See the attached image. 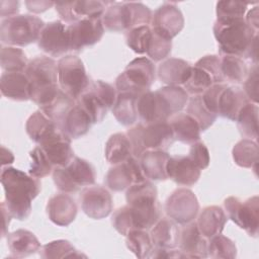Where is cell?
Instances as JSON below:
<instances>
[{
  "label": "cell",
  "mask_w": 259,
  "mask_h": 259,
  "mask_svg": "<svg viewBox=\"0 0 259 259\" xmlns=\"http://www.w3.org/2000/svg\"><path fill=\"white\" fill-rule=\"evenodd\" d=\"M1 184L5 192L3 202L8 212L18 221L26 220L31 212V201L41 189L38 178L7 166L1 170Z\"/></svg>",
  "instance_id": "6da1fadb"
},
{
  "label": "cell",
  "mask_w": 259,
  "mask_h": 259,
  "mask_svg": "<svg viewBox=\"0 0 259 259\" xmlns=\"http://www.w3.org/2000/svg\"><path fill=\"white\" fill-rule=\"evenodd\" d=\"M127 205L131 207L137 229L149 230L161 218L156 186L146 180L130 186L125 192Z\"/></svg>",
  "instance_id": "7a4b0ae2"
},
{
  "label": "cell",
  "mask_w": 259,
  "mask_h": 259,
  "mask_svg": "<svg viewBox=\"0 0 259 259\" xmlns=\"http://www.w3.org/2000/svg\"><path fill=\"white\" fill-rule=\"evenodd\" d=\"M220 56L231 55L245 59L252 39L258 32L248 26L244 18L215 20L212 27Z\"/></svg>",
  "instance_id": "3957f363"
},
{
  "label": "cell",
  "mask_w": 259,
  "mask_h": 259,
  "mask_svg": "<svg viewBox=\"0 0 259 259\" xmlns=\"http://www.w3.org/2000/svg\"><path fill=\"white\" fill-rule=\"evenodd\" d=\"M151 9L142 2H110L101 19L105 29L112 32H123L152 21Z\"/></svg>",
  "instance_id": "277c9868"
},
{
  "label": "cell",
  "mask_w": 259,
  "mask_h": 259,
  "mask_svg": "<svg viewBox=\"0 0 259 259\" xmlns=\"http://www.w3.org/2000/svg\"><path fill=\"white\" fill-rule=\"evenodd\" d=\"M132 147L133 156L140 158L148 150L167 151L175 141L168 121L150 124L138 123L126 133Z\"/></svg>",
  "instance_id": "5b68a950"
},
{
  "label": "cell",
  "mask_w": 259,
  "mask_h": 259,
  "mask_svg": "<svg viewBox=\"0 0 259 259\" xmlns=\"http://www.w3.org/2000/svg\"><path fill=\"white\" fill-rule=\"evenodd\" d=\"M45 22L32 14H18L4 18L0 23L2 46L26 47L37 41Z\"/></svg>",
  "instance_id": "8992f818"
},
{
  "label": "cell",
  "mask_w": 259,
  "mask_h": 259,
  "mask_svg": "<svg viewBox=\"0 0 259 259\" xmlns=\"http://www.w3.org/2000/svg\"><path fill=\"white\" fill-rule=\"evenodd\" d=\"M155 79L154 63L146 57H141L130 62L124 71L117 76L115 88L117 92H130L139 96L150 90Z\"/></svg>",
  "instance_id": "52a82bcc"
},
{
  "label": "cell",
  "mask_w": 259,
  "mask_h": 259,
  "mask_svg": "<svg viewBox=\"0 0 259 259\" xmlns=\"http://www.w3.org/2000/svg\"><path fill=\"white\" fill-rule=\"evenodd\" d=\"M96 172L91 163L80 157H74L64 167H55L53 180L56 187L64 193L78 191L83 186L95 183Z\"/></svg>",
  "instance_id": "ba28073f"
},
{
  "label": "cell",
  "mask_w": 259,
  "mask_h": 259,
  "mask_svg": "<svg viewBox=\"0 0 259 259\" xmlns=\"http://www.w3.org/2000/svg\"><path fill=\"white\" fill-rule=\"evenodd\" d=\"M90 83L84 64L79 57L67 55L58 61V84L70 98L76 101Z\"/></svg>",
  "instance_id": "9c48e42d"
},
{
  "label": "cell",
  "mask_w": 259,
  "mask_h": 259,
  "mask_svg": "<svg viewBox=\"0 0 259 259\" xmlns=\"http://www.w3.org/2000/svg\"><path fill=\"white\" fill-rule=\"evenodd\" d=\"M224 207L228 219L245 230L249 236L257 238L259 227V198L257 195L245 201L235 196H229L224 201Z\"/></svg>",
  "instance_id": "30bf717a"
},
{
  "label": "cell",
  "mask_w": 259,
  "mask_h": 259,
  "mask_svg": "<svg viewBox=\"0 0 259 259\" xmlns=\"http://www.w3.org/2000/svg\"><path fill=\"white\" fill-rule=\"evenodd\" d=\"M165 211L177 225H185L195 220L199 202L194 192L188 188H177L167 198Z\"/></svg>",
  "instance_id": "8fae6325"
},
{
  "label": "cell",
  "mask_w": 259,
  "mask_h": 259,
  "mask_svg": "<svg viewBox=\"0 0 259 259\" xmlns=\"http://www.w3.org/2000/svg\"><path fill=\"white\" fill-rule=\"evenodd\" d=\"M148 180L140 159L132 156L126 161L113 165L105 175V184L112 191H122L136 183Z\"/></svg>",
  "instance_id": "7c38bea8"
},
{
  "label": "cell",
  "mask_w": 259,
  "mask_h": 259,
  "mask_svg": "<svg viewBox=\"0 0 259 259\" xmlns=\"http://www.w3.org/2000/svg\"><path fill=\"white\" fill-rule=\"evenodd\" d=\"M138 118L142 124L168 121L174 115L164 95L158 90L146 91L137 98Z\"/></svg>",
  "instance_id": "4fadbf2b"
},
{
  "label": "cell",
  "mask_w": 259,
  "mask_h": 259,
  "mask_svg": "<svg viewBox=\"0 0 259 259\" xmlns=\"http://www.w3.org/2000/svg\"><path fill=\"white\" fill-rule=\"evenodd\" d=\"M70 51L80 52L85 47H90L98 42L104 33V26L101 17L83 18L68 27Z\"/></svg>",
  "instance_id": "5bb4252c"
},
{
  "label": "cell",
  "mask_w": 259,
  "mask_h": 259,
  "mask_svg": "<svg viewBox=\"0 0 259 259\" xmlns=\"http://www.w3.org/2000/svg\"><path fill=\"white\" fill-rule=\"evenodd\" d=\"M184 27V17L175 3L165 2L153 13L151 28L165 38L175 37Z\"/></svg>",
  "instance_id": "9a60e30c"
},
{
  "label": "cell",
  "mask_w": 259,
  "mask_h": 259,
  "mask_svg": "<svg viewBox=\"0 0 259 259\" xmlns=\"http://www.w3.org/2000/svg\"><path fill=\"white\" fill-rule=\"evenodd\" d=\"M67 27L60 20L46 23L37 39L38 48L51 57H64L70 51Z\"/></svg>",
  "instance_id": "2e32d148"
},
{
  "label": "cell",
  "mask_w": 259,
  "mask_h": 259,
  "mask_svg": "<svg viewBox=\"0 0 259 259\" xmlns=\"http://www.w3.org/2000/svg\"><path fill=\"white\" fill-rule=\"evenodd\" d=\"M81 208L83 212L94 220L108 217L113 208L112 197L109 191L101 186H87L80 194Z\"/></svg>",
  "instance_id": "e0dca14e"
},
{
  "label": "cell",
  "mask_w": 259,
  "mask_h": 259,
  "mask_svg": "<svg viewBox=\"0 0 259 259\" xmlns=\"http://www.w3.org/2000/svg\"><path fill=\"white\" fill-rule=\"evenodd\" d=\"M110 2L104 1H73L57 2L55 7L61 19L68 24H72L83 18L102 17L107 5Z\"/></svg>",
  "instance_id": "ac0fdd59"
},
{
  "label": "cell",
  "mask_w": 259,
  "mask_h": 259,
  "mask_svg": "<svg viewBox=\"0 0 259 259\" xmlns=\"http://www.w3.org/2000/svg\"><path fill=\"white\" fill-rule=\"evenodd\" d=\"M31 87V92L58 84V62L54 59L40 56L28 62L24 71Z\"/></svg>",
  "instance_id": "d6986e66"
},
{
  "label": "cell",
  "mask_w": 259,
  "mask_h": 259,
  "mask_svg": "<svg viewBox=\"0 0 259 259\" xmlns=\"http://www.w3.org/2000/svg\"><path fill=\"white\" fill-rule=\"evenodd\" d=\"M207 239L200 233L195 221L182 225L179 230L178 248L185 258H206Z\"/></svg>",
  "instance_id": "ffe728a7"
},
{
  "label": "cell",
  "mask_w": 259,
  "mask_h": 259,
  "mask_svg": "<svg viewBox=\"0 0 259 259\" xmlns=\"http://www.w3.org/2000/svg\"><path fill=\"white\" fill-rule=\"evenodd\" d=\"M71 141L70 138L59 130L38 146L44 150L54 167H64L75 157Z\"/></svg>",
  "instance_id": "44dd1931"
},
{
  "label": "cell",
  "mask_w": 259,
  "mask_h": 259,
  "mask_svg": "<svg viewBox=\"0 0 259 259\" xmlns=\"http://www.w3.org/2000/svg\"><path fill=\"white\" fill-rule=\"evenodd\" d=\"M200 171L188 156H170L167 162V177L178 185H194L200 177Z\"/></svg>",
  "instance_id": "7402d4cb"
},
{
  "label": "cell",
  "mask_w": 259,
  "mask_h": 259,
  "mask_svg": "<svg viewBox=\"0 0 259 259\" xmlns=\"http://www.w3.org/2000/svg\"><path fill=\"white\" fill-rule=\"evenodd\" d=\"M75 200L66 193L52 196L47 204V212L51 222L60 227H67L74 222L77 215Z\"/></svg>",
  "instance_id": "603a6c76"
},
{
  "label": "cell",
  "mask_w": 259,
  "mask_h": 259,
  "mask_svg": "<svg viewBox=\"0 0 259 259\" xmlns=\"http://www.w3.org/2000/svg\"><path fill=\"white\" fill-rule=\"evenodd\" d=\"M0 90L4 97L14 101L30 99V82L24 72H3L0 77Z\"/></svg>",
  "instance_id": "cb8c5ba5"
},
{
  "label": "cell",
  "mask_w": 259,
  "mask_h": 259,
  "mask_svg": "<svg viewBox=\"0 0 259 259\" xmlns=\"http://www.w3.org/2000/svg\"><path fill=\"white\" fill-rule=\"evenodd\" d=\"M92 124L93 123L87 113L80 105L75 103L57 125L68 138L73 140L86 135Z\"/></svg>",
  "instance_id": "d4e9b609"
},
{
  "label": "cell",
  "mask_w": 259,
  "mask_h": 259,
  "mask_svg": "<svg viewBox=\"0 0 259 259\" xmlns=\"http://www.w3.org/2000/svg\"><path fill=\"white\" fill-rule=\"evenodd\" d=\"M250 101L243 89L238 86H226L218 102V115L236 121L240 111Z\"/></svg>",
  "instance_id": "484cf974"
},
{
  "label": "cell",
  "mask_w": 259,
  "mask_h": 259,
  "mask_svg": "<svg viewBox=\"0 0 259 259\" xmlns=\"http://www.w3.org/2000/svg\"><path fill=\"white\" fill-rule=\"evenodd\" d=\"M192 66L185 60L169 58L163 61L157 70L159 80L167 86L183 85L188 79Z\"/></svg>",
  "instance_id": "4316f807"
},
{
  "label": "cell",
  "mask_w": 259,
  "mask_h": 259,
  "mask_svg": "<svg viewBox=\"0 0 259 259\" xmlns=\"http://www.w3.org/2000/svg\"><path fill=\"white\" fill-rule=\"evenodd\" d=\"M7 245L10 250V257L23 258L39 251L40 243L35 235L24 229H18L12 233H8Z\"/></svg>",
  "instance_id": "83f0119b"
},
{
  "label": "cell",
  "mask_w": 259,
  "mask_h": 259,
  "mask_svg": "<svg viewBox=\"0 0 259 259\" xmlns=\"http://www.w3.org/2000/svg\"><path fill=\"white\" fill-rule=\"evenodd\" d=\"M227 222L228 217L221 206L209 205L200 211L196 224L202 236L208 240L222 234Z\"/></svg>",
  "instance_id": "f1b7e54d"
},
{
  "label": "cell",
  "mask_w": 259,
  "mask_h": 259,
  "mask_svg": "<svg viewBox=\"0 0 259 259\" xmlns=\"http://www.w3.org/2000/svg\"><path fill=\"white\" fill-rule=\"evenodd\" d=\"M169 154L162 150H148L139 158L143 171L152 181H163L167 177V162Z\"/></svg>",
  "instance_id": "f546056e"
},
{
  "label": "cell",
  "mask_w": 259,
  "mask_h": 259,
  "mask_svg": "<svg viewBox=\"0 0 259 259\" xmlns=\"http://www.w3.org/2000/svg\"><path fill=\"white\" fill-rule=\"evenodd\" d=\"M168 122L172 128L175 140L184 144H193L199 141L200 127L186 112H178L172 115Z\"/></svg>",
  "instance_id": "4dcf8cb0"
},
{
  "label": "cell",
  "mask_w": 259,
  "mask_h": 259,
  "mask_svg": "<svg viewBox=\"0 0 259 259\" xmlns=\"http://www.w3.org/2000/svg\"><path fill=\"white\" fill-rule=\"evenodd\" d=\"M60 128L57 123L47 116L41 110L34 111L26 120L25 131L27 136L38 145L57 133Z\"/></svg>",
  "instance_id": "1f68e13d"
},
{
  "label": "cell",
  "mask_w": 259,
  "mask_h": 259,
  "mask_svg": "<svg viewBox=\"0 0 259 259\" xmlns=\"http://www.w3.org/2000/svg\"><path fill=\"white\" fill-rule=\"evenodd\" d=\"M179 228L170 218H160L151 228L150 236L155 247L176 248L179 240Z\"/></svg>",
  "instance_id": "d6a6232c"
},
{
  "label": "cell",
  "mask_w": 259,
  "mask_h": 259,
  "mask_svg": "<svg viewBox=\"0 0 259 259\" xmlns=\"http://www.w3.org/2000/svg\"><path fill=\"white\" fill-rule=\"evenodd\" d=\"M104 155L106 161L111 165L122 163L132 157L133 147L127 135L124 133L111 135L105 144Z\"/></svg>",
  "instance_id": "836d02e7"
},
{
  "label": "cell",
  "mask_w": 259,
  "mask_h": 259,
  "mask_svg": "<svg viewBox=\"0 0 259 259\" xmlns=\"http://www.w3.org/2000/svg\"><path fill=\"white\" fill-rule=\"evenodd\" d=\"M138 95L130 92H117V97L111 108L115 119L122 125H133L138 119Z\"/></svg>",
  "instance_id": "e575fe53"
},
{
  "label": "cell",
  "mask_w": 259,
  "mask_h": 259,
  "mask_svg": "<svg viewBox=\"0 0 259 259\" xmlns=\"http://www.w3.org/2000/svg\"><path fill=\"white\" fill-rule=\"evenodd\" d=\"M235 163L243 168H251L256 170L259 161V149L256 141L250 139H242L232 150Z\"/></svg>",
  "instance_id": "d590c367"
},
{
  "label": "cell",
  "mask_w": 259,
  "mask_h": 259,
  "mask_svg": "<svg viewBox=\"0 0 259 259\" xmlns=\"http://www.w3.org/2000/svg\"><path fill=\"white\" fill-rule=\"evenodd\" d=\"M258 113L257 103L249 102L240 111L236 121L240 134L245 139L256 141L258 138Z\"/></svg>",
  "instance_id": "8d00e7d4"
},
{
  "label": "cell",
  "mask_w": 259,
  "mask_h": 259,
  "mask_svg": "<svg viewBox=\"0 0 259 259\" xmlns=\"http://www.w3.org/2000/svg\"><path fill=\"white\" fill-rule=\"evenodd\" d=\"M220 58L224 80L235 84L243 83L249 70L244 59L231 55H223Z\"/></svg>",
  "instance_id": "74e56055"
},
{
  "label": "cell",
  "mask_w": 259,
  "mask_h": 259,
  "mask_svg": "<svg viewBox=\"0 0 259 259\" xmlns=\"http://www.w3.org/2000/svg\"><path fill=\"white\" fill-rule=\"evenodd\" d=\"M125 245L127 249L138 258H149L154 244L147 230L135 229L125 236Z\"/></svg>",
  "instance_id": "f35d334b"
},
{
  "label": "cell",
  "mask_w": 259,
  "mask_h": 259,
  "mask_svg": "<svg viewBox=\"0 0 259 259\" xmlns=\"http://www.w3.org/2000/svg\"><path fill=\"white\" fill-rule=\"evenodd\" d=\"M39 257L45 259L61 258H79L86 255L78 251L68 240H56L45 244L39 249Z\"/></svg>",
  "instance_id": "ab89813d"
},
{
  "label": "cell",
  "mask_w": 259,
  "mask_h": 259,
  "mask_svg": "<svg viewBox=\"0 0 259 259\" xmlns=\"http://www.w3.org/2000/svg\"><path fill=\"white\" fill-rule=\"evenodd\" d=\"M28 62L21 49L10 46L1 47L0 64L4 72H24Z\"/></svg>",
  "instance_id": "60d3db41"
},
{
  "label": "cell",
  "mask_w": 259,
  "mask_h": 259,
  "mask_svg": "<svg viewBox=\"0 0 259 259\" xmlns=\"http://www.w3.org/2000/svg\"><path fill=\"white\" fill-rule=\"evenodd\" d=\"M186 113L189 114L198 123L201 132L210 127L218 116L206 107L201 95L192 96L188 100Z\"/></svg>",
  "instance_id": "b9f144b4"
},
{
  "label": "cell",
  "mask_w": 259,
  "mask_h": 259,
  "mask_svg": "<svg viewBox=\"0 0 259 259\" xmlns=\"http://www.w3.org/2000/svg\"><path fill=\"white\" fill-rule=\"evenodd\" d=\"M76 103L81 106V108L87 113L92 123L101 122L105 117L108 109L105 105L98 99V97L89 89L76 100Z\"/></svg>",
  "instance_id": "7bdbcfd3"
},
{
  "label": "cell",
  "mask_w": 259,
  "mask_h": 259,
  "mask_svg": "<svg viewBox=\"0 0 259 259\" xmlns=\"http://www.w3.org/2000/svg\"><path fill=\"white\" fill-rule=\"evenodd\" d=\"M208 240L207 256L214 259H234L237 257V247L230 238L219 234Z\"/></svg>",
  "instance_id": "ee69618b"
},
{
  "label": "cell",
  "mask_w": 259,
  "mask_h": 259,
  "mask_svg": "<svg viewBox=\"0 0 259 259\" xmlns=\"http://www.w3.org/2000/svg\"><path fill=\"white\" fill-rule=\"evenodd\" d=\"M151 37L152 28L150 25L137 26L125 32V42L127 47L137 54L147 53Z\"/></svg>",
  "instance_id": "f6af8a7d"
},
{
  "label": "cell",
  "mask_w": 259,
  "mask_h": 259,
  "mask_svg": "<svg viewBox=\"0 0 259 259\" xmlns=\"http://www.w3.org/2000/svg\"><path fill=\"white\" fill-rule=\"evenodd\" d=\"M213 84L210 76L197 66H192L190 75L186 82L183 84L184 90L187 94L192 96L202 95Z\"/></svg>",
  "instance_id": "bcb514c9"
},
{
  "label": "cell",
  "mask_w": 259,
  "mask_h": 259,
  "mask_svg": "<svg viewBox=\"0 0 259 259\" xmlns=\"http://www.w3.org/2000/svg\"><path fill=\"white\" fill-rule=\"evenodd\" d=\"M249 4H252V2L219 1L215 6L217 20H232L244 18Z\"/></svg>",
  "instance_id": "7dc6e473"
},
{
  "label": "cell",
  "mask_w": 259,
  "mask_h": 259,
  "mask_svg": "<svg viewBox=\"0 0 259 259\" xmlns=\"http://www.w3.org/2000/svg\"><path fill=\"white\" fill-rule=\"evenodd\" d=\"M29 157L31 160L28 171L29 175L39 179L50 175L52 170H54L53 164L50 162L48 156L39 146L29 152Z\"/></svg>",
  "instance_id": "c3c4849f"
},
{
  "label": "cell",
  "mask_w": 259,
  "mask_h": 259,
  "mask_svg": "<svg viewBox=\"0 0 259 259\" xmlns=\"http://www.w3.org/2000/svg\"><path fill=\"white\" fill-rule=\"evenodd\" d=\"M172 50V40L163 37L152 29V37L149 44L147 55L153 62H160L166 59Z\"/></svg>",
  "instance_id": "681fc988"
},
{
  "label": "cell",
  "mask_w": 259,
  "mask_h": 259,
  "mask_svg": "<svg viewBox=\"0 0 259 259\" xmlns=\"http://www.w3.org/2000/svg\"><path fill=\"white\" fill-rule=\"evenodd\" d=\"M171 107L173 114L180 112L188 102V94L180 86H165L159 89Z\"/></svg>",
  "instance_id": "f907efd6"
},
{
  "label": "cell",
  "mask_w": 259,
  "mask_h": 259,
  "mask_svg": "<svg viewBox=\"0 0 259 259\" xmlns=\"http://www.w3.org/2000/svg\"><path fill=\"white\" fill-rule=\"evenodd\" d=\"M111 224L115 231L122 236H126L130 231L135 230L136 226L131 207L126 204L117 208L112 214Z\"/></svg>",
  "instance_id": "816d5d0a"
},
{
  "label": "cell",
  "mask_w": 259,
  "mask_h": 259,
  "mask_svg": "<svg viewBox=\"0 0 259 259\" xmlns=\"http://www.w3.org/2000/svg\"><path fill=\"white\" fill-rule=\"evenodd\" d=\"M89 89L98 97V99L105 105L107 109L113 107L117 97L116 88L102 80H97L91 81Z\"/></svg>",
  "instance_id": "f5cc1de1"
},
{
  "label": "cell",
  "mask_w": 259,
  "mask_h": 259,
  "mask_svg": "<svg viewBox=\"0 0 259 259\" xmlns=\"http://www.w3.org/2000/svg\"><path fill=\"white\" fill-rule=\"evenodd\" d=\"M195 66L201 68L204 72H206L213 84L217 83H224V77L222 75L221 71V58L217 55H206L202 58H200L196 63Z\"/></svg>",
  "instance_id": "db71d44e"
},
{
  "label": "cell",
  "mask_w": 259,
  "mask_h": 259,
  "mask_svg": "<svg viewBox=\"0 0 259 259\" xmlns=\"http://www.w3.org/2000/svg\"><path fill=\"white\" fill-rule=\"evenodd\" d=\"M258 81H259V70L258 65H252L248 70V74L243 82V91L246 94L250 102H258Z\"/></svg>",
  "instance_id": "11a10c76"
},
{
  "label": "cell",
  "mask_w": 259,
  "mask_h": 259,
  "mask_svg": "<svg viewBox=\"0 0 259 259\" xmlns=\"http://www.w3.org/2000/svg\"><path fill=\"white\" fill-rule=\"evenodd\" d=\"M188 158L199 168L200 170H203L208 167L210 157L209 152L206 146L201 142H195L191 144Z\"/></svg>",
  "instance_id": "9f6ffc18"
},
{
  "label": "cell",
  "mask_w": 259,
  "mask_h": 259,
  "mask_svg": "<svg viewBox=\"0 0 259 259\" xmlns=\"http://www.w3.org/2000/svg\"><path fill=\"white\" fill-rule=\"evenodd\" d=\"M19 1L15 0H2L0 1V15L2 19L18 15Z\"/></svg>",
  "instance_id": "6f0895ef"
},
{
  "label": "cell",
  "mask_w": 259,
  "mask_h": 259,
  "mask_svg": "<svg viewBox=\"0 0 259 259\" xmlns=\"http://www.w3.org/2000/svg\"><path fill=\"white\" fill-rule=\"evenodd\" d=\"M26 8L28 11L32 13H41L51 8L52 6H55V2L52 1H33V0H28L24 2Z\"/></svg>",
  "instance_id": "680465c9"
},
{
  "label": "cell",
  "mask_w": 259,
  "mask_h": 259,
  "mask_svg": "<svg viewBox=\"0 0 259 259\" xmlns=\"http://www.w3.org/2000/svg\"><path fill=\"white\" fill-rule=\"evenodd\" d=\"M258 17H259V9H258V6H254L253 8H251L246 17H244L245 19V22L248 24V26L250 28H252L255 32H258V26H259V20H258Z\"/></svg>",
  "instance_id": "91938a15"
},
{
  "label": "cell",
  "mask_w": 259,
  "mask_h": 259,
  "mask_svg": "<svg viewBox=\"0 0 259 259\" xmlns=\"http://www.w3.org/2000/svg\"><path fill=\"white\" fill-rule=\"evenodd\" d=\"M245 59L250 60L253 65H258V34H256L252 39V42L246 53Z\"/></svg>",
  "instance_id": "94428289"
},
{
  "label": "cell",
  "mask_w": 259,
  "mask_h": 259,
  "mask_svg": "<svg viewBox=\"0 0 259 259\" xmlns=\"http://www.w3.org/2000/svg\"><path fill=\"white\" fill-rule=\"evenodd\" d=\"M1 212H2V218H3V227H2V232H1V235H2V238H4L5 236L8 235V228H9V223L12 219L11 214L8 212L4 202L2 201L1 202Z\"/></svg>",
  "instance_id": "6125c7cd"
},
{
  "label": "cell",
  "mask_w": 259,
  "mask_h": 259,
  "mask_svg": "<svg viewBox=\"0 0 259 259\" xmlns=\"http://www.w3.org/2000/svg\"><path fill=\"white\" fill-rule=\"evenodd\" d=\"M14 162V155L10 150L5 148L4 146H1V164L2 168L5 167V165H10Z\"/></svg>",
  "instance_id": "be15d7a7"
}]
</instances>
